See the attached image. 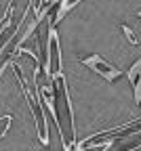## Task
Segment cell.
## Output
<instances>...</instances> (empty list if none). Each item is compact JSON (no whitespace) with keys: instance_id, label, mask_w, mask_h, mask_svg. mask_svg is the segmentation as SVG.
Returning a JSON list of instances; mask_svg holds the SVG:
<instances>
[{"instance_id":"cell-1","label":"cell","mask_w":141,"mask_h":151,"mask_svg":"<svg viewBox=\"0 0 141 151\" xmlns=\"http://www.w3.org/2000/svg\"><path fill=\"white\" fill-rule=\"evenodd\" d=\"M82 65H86L89 69H93L95 73H99L103 80H108V82H114V80H118L120 76H122V69L120 67H116V65H112L110 61H105V59H101L99 55H86V57H82Z\"/></svg>"},{"instance_id":"cell-2","label":"cell","mask_w":141,"mask_h":151,"mask_svg":"<svg viewBox=\"0 0 141 151\" xmlns=\"http://www.w3.org/2000/svg\"><path fill=\"white\" fill-rule=\"evenodd\" d=\"M53 84L57 88V92L63 97L65 101V113H68V120H70V130H72V137H76V120H74V105H72V97H70V90H68V82H65V73L63 67L55 69L53 73Z\"/></svg>"},{"instance_id":"cell-3","label":"cell","mask_w":141,"mask_h":151,"mask_svg":"<svg viewBox=\"0 0 141 151\" xmlns=\"http://www.w3.org/2000/svg\"><path fill=\"white\" fill-rule=\"evenodd\" d=\"M126 78H129V82H131V86H133L135 103H137V105H141V59H137V61L129 67Z\"/></svg>"},{"instance_id":"cell-4","label":"cell","mask_w":141,"mask_h":151,"mask_svg":"<svg viewBox=\"0 0 141 151\" xmlns=\"http://www.w3.org/2000/svg\"><path fill=\"white\" fill-rule=\"evenodd\" d=\"M55 2V17H53V23H59L61 19L70 13V2L72 0H53Z\"/></svg>"},{"instance_id":"cell-5","label":"cell","mask_w":141,"mask_h":151,"mask_svg":"<svg viewBox=\"0 0 141 151\" xmlns=\"http://www.w3.org/2000/svg\"><path fill=\"white\" fill-rule=\"evenodd\" d=\"M120 29H122V34H124V38L129 40V44H133V46H139L141 44V40H139V36H137V32L131 27V25H120Z\"/></svg>"},{"instance_id":"cell-6","label":"cell","mask_w":141,"mask_h":151,"mask_svg":"<svg viewBox=\"0 0 141 151\" xmlns=\"http://www.w3.org/2000/svg\"><path fill=\"white\" fill-rule=\"evenodd\" d=\"M49 2H53V0H40V2H38V4H36V15H38V13H40V9H42V6H44V4H49Z\"/></svg>"},{"instance_id":"cell-7","label":"cell","mask_w":141,"mask_h":151,"mask_svg":"<svg viewBox=\"0 0 141 151\" xmlns=\"http://www.w3.org/2000/svg\"><path fill=\"white\" fill-rule=\"evenodd\" d=\"M9 120H13L11 113H7V116H0V124H4V122H9Z\"/></svg>"},{"instance_id":"cell-8","label":"cell","mask_w":141,"mask_h":151,"mask_svg":"<svg viewBox=\"0 0 141 151\" xmlns=\"http://www.w3.org/2000/svg\"><path fill=\"white\" fill-rule=\"evenodd\" d=\"M80 2H82V0H72V2H70V11H74V9H76Z\"/></svg>"}]
</instances>
